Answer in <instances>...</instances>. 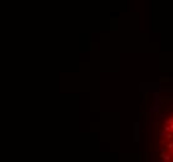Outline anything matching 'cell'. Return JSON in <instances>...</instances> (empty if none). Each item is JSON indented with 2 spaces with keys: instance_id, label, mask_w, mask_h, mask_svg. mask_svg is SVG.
I'll use <instances>...</instances> for the list:
<instances>
[{
  "instance_id": "obj_1",
  "label": "cell",
  "mask_w": 173,
  "mask_h": 162,
  "mask_svg": "<svg viewBox=\"0 0 173 162\" xmlns=\"http://www.w3.org/2000/svg\"><path fill=\"white\" fill-rule=\"evenodd\" d=\"M162 157H163V158H164V160H169V156H167V155H163V156H162Z\"/></svg>"
}]
</instances>
